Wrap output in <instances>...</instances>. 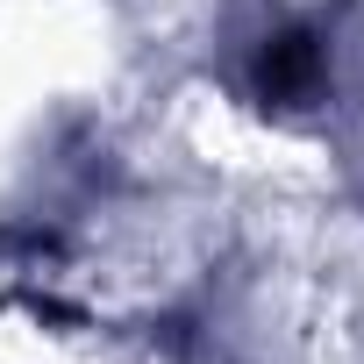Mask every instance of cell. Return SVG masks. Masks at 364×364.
<instances>
[{
    "label": "cell",
    "instance_id": "cell-1",
    "mask_svg": "<svg viewBox=\"0 0 364 364\" xmlns=\"http://www.w3.org/2000/svg\"><path fill=\"white\" fill-rule=\"evenodd\" d=\"M321 79H328V50H321L314 29H279V36H264V50H257V93H264L272 107H307V100L321 93Z\"/></svg>",
    "mask_w": 364,
    "mask_h": 364
}]
</instances>
